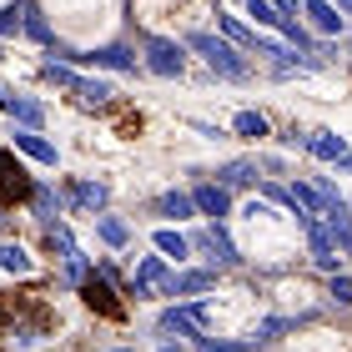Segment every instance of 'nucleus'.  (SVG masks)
I'll return each instance as SVG.
<instances>
[{"label": "nucleus", "mask_w": 352, "mask_h": 352, "mask_svg": "<svg viewBox=\"0 0 352 352\" xmlns=\"http://www.w3.org/2000/svg\"><path fill=\"white\" fill-rule=\"evenodd\" d=\"M307 21H312V30H322V36H342V15H338V6L332 0H307Z\"/></svg>", "instance_id": "nucleus-14"}, {"label": "nucleus", "mask_w": 352, "mask_h": 352, "mask_svg": "<svg viewBox=\"0 0 352 352\" xmlns=\"http://www.w3.org/2000/svg\"><path fill=\"white\" fill-rule=\"evenodd\" d=\"M186 51H197L206 66H212L217 76H227V81H247V60H242V51H236L232 41L206 36V30H191V36H186Z\"/></svg>", "instance_id": "nucleus-1"}, {"label": "nucleus", "mask_w": 352, "mask_h": 352, "mask_svg": "<svg viewBox=\"0 0 352 352\" xmlns=\"http://www.w3.org/2000/svg\"><path fill=\"white\" fill-rule=\"evenodd\" d=\"M277 6V15H287V21H297V0H272Z\"/></svg>", "instance_id": "nucleus-33"}, {"label": "nucleus", "mask_w": 352, "mask_h": 352, "mask_svg": "<svg viewBox=\"0 0 352 352\" xmlns=\"http://www.w3.org/2000/svg\"><path fill=\"white\" fill-rule=\"evenodd\" d=\"M0 111H6V116H15V121L25 126V131H36V126L45 121V111L30 101V96H21L15 86H0Z\"/></svg>", "instance_id": "nucleus-9"}, {"label": "nucleus", "mask_w": 352, "mask_h": 352, "mask_svg": "<svg viewBox=\"0 0 352 352\" xmlns=\"http://www.w3.org/2000/svg\"><path fill=\"white\" fill-rule=\"evenodd\" d=\"M162 352H182V347H162Z\"/></svg>", "instance_id": "nucleus-36"}, {"label": "nucleus", "mask_w": 352, "mask_h": 352, "mask_svg": "<svg viewBox=\"0 0 352 352\" xmlns=\"http://www.w3.org/2000/svg\"><path fill=\"white\" fill-rule=\"evenodd\" d=\"M162 332H182V338H197V342H201V327L191 322V312H186V307L162 312Z\"/></svg>", "instance_id": "nucleus-23"}, {"label": "nucleus", "mask_w": 352, "mask_h": 352, "mask_svg": "<svg viewBox=\"0 0 352 352\" xmlns=\"http://www.w3.org/2000/svg\"><path fill=\"white\" fill-rule=\"evenodd\" d=\"M76 96H81V106H106L116 91H111L106 81H86V76H81V81H76Z\"/></svg>", "instance_id": "nucleus-26"}, {"label": "nucleus", "mask_w": 352, "mask_h": 352, "mask_svg": "<svg viewBox=\"0 0 352 352\" xmlns=\"http://www.w3.org/2000/svg\"><path fill=\"white\" fill-rule=\"evenodd\" d=\"M15 146H21L25 156H36V162H45V166H56V146L41 131H25V126H21V131H15Z\"/></svg>", "instance_id": "nucleus-16"}, {"label": "nucleus", "mask_w": 352, "mask_h": 352, "mask_svg": "<svg viewBox=\"0 0 352 352\" xmlns=\"http://www.w3.org/2000/svg\"><path fill=\"white\" fill-rule=\"evenodd\" d=\"M332 6H338L342 15H352V0H332Z\"/></svg>", "instance_id": "nucleus-34"}, {"label": "nucleus", "mask_w": 352, "mask_h": 352, "mask_svg": "<svg viewBox=\"0 0 352 352\" xmlns=\"http://www.w3.org/2000/svg\"><path fill=\"white\" fill-rule=\"evenodd\" d=\"M322 227H327V236H332V247H338L342 257H352V201H338V206L327 212Z\"/></svg>", "instance_id": "nucleus-11"}, {"label": "nucleus", "mask_w": 352, "mask_h": 352, "mask_svg": "<svg viewBox=\"0 0 352 352\" xmlns=\"http://www.w3.org/2000/svg\"><path fill=\"white\" fill-rule=\"evenodd\" d=\"M25 30V10H0V36H15Z\"/></svg>", "instance_id": "nucleus-32"}, {"label": "nucleus", "mask_w": 352, "mask_h": 352, "mask_svg": "<svg viewBox=\"0 0 352 352\" xmlns=\"http://www.w3.org/2000/svg\"><path fill=\"white\" fill-rule=\"evenodd\" d=\"M332 302H338V307H352V277H347V272L332 277Z\"/></svg>", "instance_id": "nucleus-30"}, {"label": "nucleus", "mask_w": 352, "mask_h": 352, "mask_svg": "<svg viewBox=\"0 0 352 352\" xmlns=\"http://www.w3.org/2000/svg\"><path fill=\"white\" fill-rule=\"evenodd\" d=\"M191 247H197V252H206V257H212V262H221V267H232V262H236V247H232V236H227V227L197 232V236H191Z\"/></svg>", "instance_id": "nucleus-10"}, {"label": "nucleus", "mask_w": 352, "mask_h": 352, "mask_svg": "<svg viewBox=\"0 0 352 352\" xmlns=\"http://www.w3.org/2000/svg\"><path fill=\"white\" fill-rule=\"evenodd\" d=\"M302 232H307V242H312V262L322 267L327 277H338V272H342V252L332 247V236H327V227H322V221L312 217V221H307V227H302Z\"/></svg>", "instance_id": "nucleus-8"}, {"label": "nucleus", "mask_w": 352, "mask_h": 352, "mask_svg": "<svg viewBox=\"0 0 352 352\" xmlns=\"http://www.w3.org/2000/svg\"><path fill=\"white\" fill-rule=\"evenodd\" d=\"M232 131H236V136H252V141H262V136H267V116H262V111H236Z\"/></svg>", "instance_id": "nucleus-25"}, {"label": "nucleus", "mask_w": 352, "mask_h": 352, "mask_svg": "<svg viewBox=\"0 0 352 352\" xmlns=\"http://www.w3.org/2000/svg\"><path fill=\"white\" fill-rule=\"evenodd\" d=\"M201 347H206V352H252L257 342H252V338H242V342H217V338H201Z\"/></svg>", "instance_id": "nucleus-31"}, {"label": "nucleus", "mask_w": 352, "mask_h": 352, "mask_svg": "<svg viewBox=\"0 0 352 352\" xmlns=\"http://www.w3.org/2000/svg\"><path fill=\"white\" fill-rule=\"evenodd\" d=\"M166 287H171L166 257H146V262L136 267V277L126 282V292H131V297H156V292H162V297H166Z\"/></svg>", "instance_id": "nucleus-5"}, {"label": "nucleus", "mask_w": 352, "mask_h": 352, "mask_svg": "<svg viewBox=\"0 0 352 352\" xmlns=\"http://www.w3.org/2000/svg\"><path fill=\"white\" fill-rule=\"evenodd\" d=\"M212 287H217V272H171L166 297H197V292H212Z\"/></svg>", "instance_id": "nucleus-13"}, {"label": "nucleus", "mask_w": 352, "mask_h": 352, "mask_svg": "<svg viewBox=\"0 0 352 352\" xmlns=\"http://www.w3.org/2000/svg\"><path fill=\"white\" fill-rule=\"evenodd\" d=\"M25 36L41 41V45H51V25H45V15H41L36 6H25Z\"/></svg>", "instance_id": "nucleus-28"}, {"label": "nucleus", "mask_w": 352, "mask_h": 352, "mask_svg": "<svg viewBox=\"0 0 352 352\" xmlns=\"http://www.w3.org/2000/svg\"><path fill=\"white\" fill-rule=\"evenodd\" d=\"M247 15H257V25H272V30H292L297 21H287V15H277V6H272V0H247Z\"/></svg>", "instance_id": "nucleus-20"}, {"label": "nucleus", "mask_w": 352, "mask_h": 352, "mask_svg": "<svg viewBox=\"0 0 352 352\" xmlns=\"http://www.w3.org/2000/svg\"><path fill=\"white\" fill-rule=\"evenodd\" d=\"M96 236H101V242L106 247H126V242H131V227H126V221L121 217H96Z\"/></svg>", "instance_id": "nucleus-19"}, {"label": "nucleus", "mask_w": 352, "mask_h": 352, "mask_svg": "<svg viewBox=\"0 0 352 352\" xmlns=\"http://www.w3.org/2000/svg\"><path fill=\"white\" fill-rule=\"evenodd\" d=\"M217 176H221V186H227V191L232 186H252V182H257V162H227Z\"/></svg>", "instance_id": "nucleus-22"}, {"label": "nucleus", "mask_w": 352, "mask_h": 352, "mask_svg": "<svg viewBox=\"0 0 352 352\" xmlns=\"http://www.w3.org/2000/svg\"><path fill=\"white\" fill-rule=\"evenodd\" d=\"M156 212L182 221V217H197V201H191V191H162V197H156Z\"/></svg>", "instance_id": "nucleus-15"}, {"label": "nucleus", "mask_w": 352, "mask_h": 352, "mask_svg": "<svg viewBox=\"0 0 352 352\" xmlns=\"http://www.w3.org/2000/svg\"><path fill=\"white\" fill-rule=\"evenodd\" d=\"M151 242H156V252H162V257H176V262H182L186 252H191V242H186V236L176 232V227H162V232L151 236Z\"/></svg>", "instance_id": "nucleus-21"}, {"label": "nucleus", "mask_w": 352, "mask_h": 352, "mask_svg": "<svg viewBox=\"0 0 352 352\" xmlns=\"http://www.w3.org/2000/svg\"><path fill=\"white\" fill-rule=\"evenodd\" d=\"M116 352H126V347H116Z\"/></svg>", "instance_id": "nucleus-37"}, {"label": "nucleus", "mask_w": 352, "mask_h": 352, "mask_svg": "<svg viewBox=\"0 0 352 352\" xmlns=\"http://www.w3.org/2000/svg\"><path fill=\"white\" fill-rule=\"evenodd\" d=\"M81 302H86L91 312L111 317V322H121V317H126V307L116 302V287H111L106 277H86V282H81Z\"/></svg>", "instance_id": "nucleus-7"}, {"label": "nucleus", "mask_w": 352, "mask_h": 352, "mask_svg": "<svg viewBox=\"0 0 352 352\" xmlns=\"http://www.w3.org/2000/svg\"><path fill=\"white\" fill-rule=\"evenodd\" d=\"M191 201H197V212L212 217L217 227L232 217V191L221 186V182H197V186H191Z\"/></svg>", "instance_id": "nucleus-6"}, {"label": "nucleus", "mask_w": 352, "mask_h": 352, "mask_svg": "<svg viewBox=\"0 0 352 352\" xmlns=\"http://www.w3.org/2000/svg\"><path fill=\"white\" fill-rule=\"evenodd\" d=\"M45 81H56V86H71V91H76V81H81V76H76L71 66H56V60H45Z\"/></svg>", "instance_id": "nucleus-29"}, {"label": "nucleus", "mask_w": 352, "mask_h": 352, "mask_svg": "<svg viewBox=\"0 0 352 352\" xmlns=\"http://www.w3.org/2000/svg\"><path fill=\"white\" fill-rule=\"evenodd\" d=\"M30 197H36V182H30V171L15 162V151L0 146V206H25Z\"/></svg>", "instance_id": "nucleus-2"}, {"label": "nucleus", "mask_w": 352, "mask_h": 352, "mask_svg": "<svg viewBox=\"0 0 352 352\" xmlns=\"http://www.w3.org/2000/svg\"><path fill=\"white\" fill-rule=\"evenodd\" d=\"M307 151L317 156V162H347V136H338V131H312L307 136Z\"/></svg>", "instance_id": "nucleus-12"}, {"label": "nucleus", "mask_w": 352, "mask_h": 352, "mask_svg": "<svg viewBox=\"0 0 352 352\" xmlns=\"http://www.w3.org/2000/svg\"><path fill=\"white\" fill-rule=\"evenodd\" d=\"M106 197H111L106 182H71V201H76V206H91V212H101Z\"/></svg>", "instance_id": "nucleus-17"}, {"label": "nucleus", "mask_w": 352, "mask_h": 352, "mask_svg": "<svg viewBox=\"0 0 352 352\" xmlns=\"http://www.w3.org/2000/svg\"><path fill=\"white\" fill-rule=\"evenodd\" d=\"M30 206H36V217L45 221V227H51V221H56V186H36V197H30Z\"/></svg>", "instance_id": "nucleus-27"}, {"label": "nucleus", "mask_w": 352, "mask_h": 352, "mask_svg": "<svg viewBox=\"0 0 352 352\" xmlns=\"http://www.w3.org/2000/svg\"><path fill=\"white\" fill-rule=\"evenodd\" d=\"M342 166H347V171H352V151H347V162H342Z\"/></svg>", "instance_id": "nucleus-35"}, {"label": "nucleus", "mask_w": 352, "mask_h": 352, "mask_svg": "<svg viewBox=\"0 0 352 352\" xmlns=\"http://www.w3.org/2000/svg\"><path fill=\"white\" fill-rule=\"evenodd\" d=\"M146 71L151 76H182L186 71V45H176V41H166V36H151L146 41Z\"/></svg>", "instance_id": "nucleus-3"}, {"label": "nucleus", "mask_w": 352, "mask_h": 352, "mask_svg": "<svg viewBox=\"0 0 352 352\" xmlns=\"http://www.w3.org/2000/svg\"><path fill=\"white\" fill-rule=\"evenodd\" d=\"M0 272H30V252L21 247V242H0Z\"/></svg>", "instance_id": "nucleus-24"}, {"label": "nucleus", "mask_w": 352, "mask_h": 352, "mask_svg": "<svg viewBox=\"0 0 352 352\" xmlns=\"http://www.w3.org/2000/svg\"><path fill=\"white\" fill-rule=\"evenodd\" d=\"M217 25H221V36H227L232 45H247V51H257V45H262V36L252 25H242L236 15H217Z\"/></svg>", "instance_id": "nucleus-18"}, {"label": "nucleus", "mask_w": 352, "mask_h": 352, "mask_svg": "<svg viewBox=\"0 0 352 352\" xmlns=\"http://www.w3.org/2000/svg\"><path fill=\"white\" fill-rule=\"evenodd\" d=\"M56 56L76 60V66H101V71H136V56L126 45H101V51H60L56 45Z\"/></svg>", "instance_id": "nucleus-4"}]
</instances>
